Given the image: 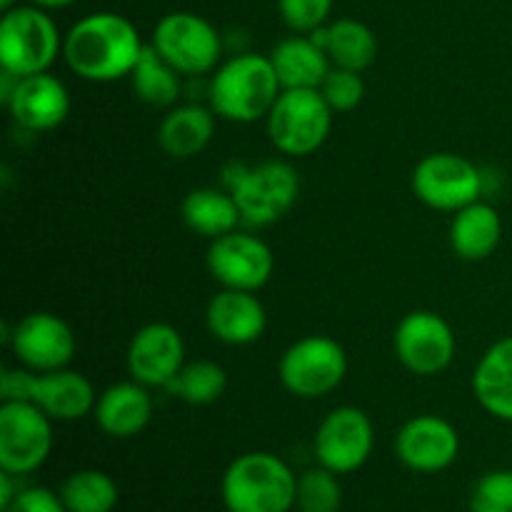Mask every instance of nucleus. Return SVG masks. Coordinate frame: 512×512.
<instances>
[{"label": "nucleus", "mask_w": 512, "mask_h": 512, "mask_svg": "<svg viewBox=\"0 0 512 512\" xmlns=\"http://www.w3.org/2000/svg\"><path fill=\"white\" fill-rule=\"evenodd\" d=\"M143 48L138 28L125 15L110 10L85 15L63 38L65 63L90 83L130 78Z\"/></svg>", "instance_id": "f257e3e1"}, {"label": "nucleus", "mask_w": 512, "mask_h": 512, "mask_svg": "<svg viewBox=\"0 0 512 512\" xmlns=\"http://www.w3.org/2000/svg\"><path fill=\"white\" fill-rule=\"evenodd\" d=\"M283 93L268 55L243 53L215 68L208 85L210 108L230 123H255L268 118Z\"/></svg>", "instance_id": "f03ea898"}, {"label": "nucleus", "mask_w": 512, "mask_h": 512, "mask_svg": "<svg viewBox=\"0 0 512 512\" xmlns=\"http://www.w3.org/2000/svg\"><path fill=\"white\" fill-rule=\"evenodd\" d=\"M228 512H290L298 500V475L273 453H245L228 465L220 483Z\"/></svg>", "instance_id": "7ed1b4c3"}, {"label": "nucleus", "mask_w": 512, "mask_h": 512, "mask_svg": "<svg viewBox=\"0 0 512 512\" xmlns=\"http://www.w3.org/2000/svg\"><path fill=\"white\" fill-rule=\"evenodd\" d=\"M223 188L230 190L243 213V223L273 225L293 208L300 195V175L285 160L260 165L230 163L223 170Z\"/></svg>", "instance_id": "20e7f679"}, {"label": "nucleus", "mask_w": 512, "mask_h": 512, "mask_svg": "<svg viewBox=\"0 0 512 512\" xmlns=\"http://www.w3.org/2000/svg\"><path fill=\"white\" fill-rule=\"evenodd\" d=\"M63 53V38L48 10L38 5H15L0 20V65L15 78L48 73Z\"/></svg>", "instance_id": "39448f33"}, {"label": "nucleus", "mask_w": 512, "mask_h": 512, "mask_svg": "<svg viewBox=\"0 0 512 512\" xmlns=\"http://www.w3.org/2000/svg\"><path fill=\"white\" fill-rule=\"evenodd\" d=\"M3 400H28L35 403L50 420L73 423V420L93 415L98 393L83 373L75 370H50L33 373L28 368L5 370L0 383Z\"/></svg>", "instance_id": "423d86ee"}, {"label": "nucleus", "mask_w": 512, "mask_h": 512, "mask_svg": "<svg viewBox=\"0 0 512 512\" xmlns=\"http://www.w3.org/2000/svg\"><path fill=\"white\" fill-rule=\"evenodd\" d=\"M265 120L275 148L293 158H303L328 140L333 128V108L320 90H283Z\"/></svg>", "instance_id": "0eeeda50"}, {"label": "nucleus", "mask_w": 512, "mask_h": 512, "mask_svg": "<svg viewBox=\"0 0 512 512\" xmlns=\"http://www.w3.org/2000/svg\"><path fill=\"white\" fill-rule=\"evenodd\" d=\"M348 373V355L338 340L328 335H308L290 345L278 365L280 383L288 393L303 400L330 395Z\"/></svg>", "instance_id": "6e6552de"}, {"label": "nucleus", "mask_w": 512, "mask_h": 512, "mask_svg": "<svg viewBox=\"0 0 512 512\" xmlns=\"http://www.w3.org/2000/svg\"><path fill=\"white\" fill-rule=\"evenodd\" d=\"M153 45L180 75L215 73L223 55V38L203 15L168 13L153 30Z\"/></svg>", "instance_id": "1a4fd4ad"}, {"label": "nucleus", "mask_w": 512, "mask_h": 512, "mask_svg": "<svg viewBox=\"0 0 512 512\" xmlns=\"http://www.w3.org/2000/svg\"><path fill=\"white\" fill-rule=\"evenodd\" d=\"M53 450V420L28 400L0 405V470L18 478L43 468Z\"/></svg>", "instance_id": "9d476101"}, {"label": "nucleus", "mask_w": 512, "mask_h": 512, "mask_svg": "<svg viewBox=\"0 0 512 512\" xmlns=\"http://www.w3.org/2000/svg\"><path fill=\"white\" fill-rule=\"evenodd\" d=\"M413 193L428 208L458 213L465 205L480 200L483 173L463 155L433 153L415 165Z\"/></svg>", "instance_id": "9b49d317"}, {"label": "nucleus", "mask_w": 512, "mask_h": 512, "mask_svg": "<svg viewBox=\"0 0 512 512\" xmlns=\"http://www.w3.org/2000/svg\"><path fill=\"white\" fill-rule=\"evenodd\" d=\"M375 430L365 410L355 405H340L330 410L315 433V458L318 465L335 475H350L363 468L373 455Z\"/></svg>", "instance_id": "f8f14e48"}, {"label": "nucleus", "mask_w": 512, "mask_h": 512, "mask_svg": "<svg viewBox=\"0 0 512 512\" xmlns=\"http://www.w3.org/2000/svg\"><path fill=\"white\" fill-rule=\"evenodd\" d=\"M393 348L403 368L415 375H440L453 363L455 333L443 315L433 310H413L400 320Z\"/></svg>", "instance_id": "ddd939ff"}, {"label": "nucleus", "mask_w": 512, "mask_h": 512, "mask_svg": "<svg viewBox=\"0 0 512 512\" xmlns=\"http://www.w3.org/2000/svg\"><path fill=\"white\" fill-rule=\"evenodd\" d=\"M5 340L18 363L33 373L68 368L78 350L70 325L53 313H28L13 325Z\"/></svg>", "instance_id": "4468645a"}, {"label": "nucleus", "mask_w": 512, "mask_h": 512, "mask_svg": "<svg viewBox=\"0 0 512 512\" xmlns=\"http://www.w3.org/2000/svg\"><path fill=\"white\" fill-rule=\"evenodd\" d=\"M273 268V250L250 233L233 230L210 243L208 270L223 288L255 293L268 283Z\"/></svg>", "instance_id": "2eb2a0df"}, {"label": "nucleus", "mask_w": 512, "mask_h": 512, "mask_svg": "<svg viewBox=\"0 0 512 512\" xmlns=\"http://www.w3.org/2000/svg\"><path fill=\"white\" fill-rule=\"evenodd\" d=\"M395 455L415 473H443L458 460L460 435L440 415H415L395 435Z\"/></svg>", "instance_id": "dca6fc26"}, {"label": "nucleus", "mask_w": 512, "mask_h": 512, "mask_svg": "<svg viewBox=\"0 0 512 512\" xmlns=\"http://www.w3.org/2000/svg\"><path fill=\"white\" fill-rule=\"evenodd\" d=\"M185 365L183 335L168 323H150L128 345L130 378L145 388H168Z\"/></svg>", "instance_id": "f3484780"}, {"label": "nucleus", "mask_w": 512, "mask_h": 512, "mask_svg": "<svg viewBox=\"0 0 512 512\" xmlns=\"http://www.w3.org/2000/svg\"><path fill=\"white\" fill-rule=\"evenodd\" d=\"M5 103L15 123L30 133L58 128L70 113L68 88L50 73L15 78L13 88L5 95Z\"/></svg>", "instance_id": "a211bd4d"}, {"label": "nucleus", "mask_w": 512, "mask_h": 512, "mask_svg": "<svg viewBox=\"0 0 512 512\" xmlns=\"http://www.w3.org/2000/svg\"><path fill=\"white\" fill-rule=\"evenodd\" d=\"M208 330L225 345H250L263 338L268 313L260 298L250 290L223 288L208 303Z\"/></svg>", "instance_id": "6ab92c4d"}, {"label": "nucleus", "mask_w": 512, "mask_h": 512, "mask_svg": "<svg viewBox=\"0 0 512 512\" xmlns=\"http://www.w3.org/2000/svg\"><path fill=\"white\" fill-rule=\"evenodd\" d=\"M93 418L110 438H135L148 428L153 418V400L148 388L138 380L110 385L98 395Z\"/></svg>", "instance_id": "aec40b11"}, {"label": "nucleus", "mask_w": 512, "mask_h": 512, "mask_svg": "<svg viewBox=\"0 0 512 512\" xmlns=\"http://www.w3.org/2000/svg\"><path fill=\"white\" fill-rule=\"evenodd\" d=\"M273 63L275 75H278L283 90L295 88H313L320 90L323 80L333 70L330 55L325 53L323 45L313 38V35H290V38L280 40L268 55Z\"/></svg>", "instance_id": "412c9836"}, {"label": "nucleus", "mask_w": 512, "mask_h": 512, "mask_svg": "<svg viewBox=\"0 0 512 512\" xmlns=\"http://www.w3.org/2000/svg\"><path fill=\"white\" fill-rule=\"evenodd\" d=\"M500 240H503V220L490 203L475 200L453 215L450 245L458 258L480 263L498 250Z\"/></svg>", "instance_id": "4be33fe9"}, {"label": "nucleus", "mask_w": 512, "mask_h": 512, "mask_svg": "<svg viewBox=\"0 0 512 512\" xmlns=\"http://www.w3.org/2000/svg\"><path fill=\"white\" fill-rule=\"evenodd\" d=\"M473 393L485 413L512 423V335L485 350L473 373Z\"/></svg>", "instance_id": "5701e85b"}, {"label": "nucleus", "mask_w": 512, "mask_h": 512, "mask_svg": "<svg viewBox=\"0 0 512 512\" xmlns=\"http://www.w3.org/2000/svg\"><path fill=\"white\" fill-rule=\"evenodd\" d=\"M215 135V110L203 105H173L158 128V143L170 158L190 160L203 153Z\"/></svg>", "instance_id": "b1692460"}, {"label": "nucleus", "mask_w": 512, "mask_h": 512, "mask_svg": "<svg viewBox=\"0 0 512 512\" xmlns=\"http://www.w3.org/2000/svg\"><path fill=\"white\" fill-rule=\"evenodd\" d=\"M310 35L323 45L335 68H348L363 73L378 58V38H375V33L368 25L355 18H340L335 23L323 25V28H318Z\"/></svg>", "instance_id": "393cba45"}, {"label": "nucleus", "mask_w": 512, "mask_h": 512, "mask_svg": "<svg viewBox=\"0 0 512 512\" xmlns=\"http://www.w3.org/2000/svg\"><path fill=\"white\" fill-rule=\"evenodd\" d=\"M185 225L193 233L203 235V238H223V235L238 230L243 223V213H240L238 203H235L233 193L225 188H195L185 195L183 200Z\"/></svg>", "instance_id": "a878e982"}, {"label": "nucleus", "mask_w": 512, "mask_h": 512, "mask_svg": "<svg viewBox=\"0 0 512 512\" xmlns=\"http://www.w3.org/2000/svg\"><path fill=\"white\" fill-rule=\"evenodd\" d=\"M180 78L183 75L153 45H145L133 73H130L135 95L153 108H173L178 103L180 88H183Z\"/></svg>", "instance_id": "bb28decb"}, {"label": "nucleus", "mask_w": 512, "mask_h": 512, "mask_svg": "<svg viewBox=\"0 0 512 512\" xmlns=\"http://www.w3.org/2000/svg\"><path fill=\"white\" fill-rule=\"evenodd\" d=\"M60 500L68 512H113L118 508L120 490L103 470H78L60 485Z\"/></svg>", "instance_id": "cd10ccee"}, {"label": "nucleus", "mask_w": 512, "mask_h": 512, "mask_svg": "<svg viewBox=\"0 0 512 512\" xmlns=\"http://www.w3.org/2000/svg\"><path fill=\"white\" fill-rule=\"evenodd\" d=\"M228 388V375L213 360H195L185 363L178 378L168 385L170 393L190 405H213L223 398Z\"/></svg>", "instance_id": "c85d7f7f"}, {"label": "nucleus", "mask_w": 512, "mask_h": 512, "mask_svg": "<svg viewBox=\"0 0 512 512\" xmlns=\"http://www.w3.org/2000/svg\"><path fill=\"white\" fill-rule=\"evenodd\" d=\"M295 508L300 512H340L343 488H340L338 475L323 465L300 475Z\"/></svg>", "instance_id": "c756f323"}, {"label": "nucleus", "mask_w": 512, "mask_h": 512, "mask_svg": "<svg viewBox=\"0 0 512 512\" xmlns=\"http://www.w3.org/2000/svg\"><path fill=\"white\" fill-rule=\"evenodd\" d=\"M320 93L328 100L333 113H350L358 108L365 98V83L363 75L358 70L348 68H335L328 73V78L320 85Z\"/></svg>", "instance_id": "7c9ffc66"}, {"label": "nucleus", "mask_w": 512, "mask_h": 512, "mask_svg": "<svg viewBox=\"0 0 512 512\" xmlns=\"http://www.w3.org/2000/svg\"><path fill=\"white\" fill-rule=\"evenodd\" d=\"M470 512H512V470H493L475 483Z\"/></svg>", "instance_id": "2f4dec72"}, {"label": "nucleus", "mask_w": 512, "mask_h": 512, "mask_svg": "<svg viewBox=\"0 0 512 512\" xmlns=\"http://www.w3.org/2000/svg\"><path fill=\"white\" fill-rule=\"evenodd\" d=\"M278 10L283 23L293 33L310 35L328 25L333 0H278Z\"/></svg>", "instance_id": "473e14b6"}, {"label": "nucleus", "mask_w": 512, "mask_h": 512, "mask_svg": "<svg viewBox=\"0 0 512 512\" xmlns=\"http://www.w3.org/2000/svg\"><path fill=\"white\" fill-rule=\"evenodd\" d=\"M3 512H68L60 493L48 488H23Z\"/></svg>", "instance_id": "72a5a7b5"}, {"label": "nucleus", "mask_w": 512, "mask_h": 512, "mask_svg": "<svg viewBox=\"0 0 512 512\" xmlns=\"http://www.w3.org/2000/svg\"><path fill=\"white\" fill-rule=\"evenodd\" d=\"M15 478H18V475L5 473V470L3 475H0V510L8 508V505L15 500V495L23 490V488H15Z\"/></svg>", "instance_id": "f704fd0d"}, {"label": "nucleus", "mask_w": 512, "mask_h": 512, "mask_svg": "<svg viewBox=\"0 0 512 512\" xmlns=\"http://www.w3.org/2000/svg\"><path fill=\"white\" fill-rule=\"evenodd\" d=\"M28 3L38 5V8L43 10H60V8H70V5L78 3V0H28Z\"/></svg>", "instance_id": "c9c22d12"}, {"label": "nucleus", "mask_w": 512, "mask_h": 512, "mask_svg": "<svg viewBox=\"0 0 512 512\" xmlns=\"http://www.w3.org/2000/svg\"><path fill=\"white\" fill-rule=\"evenodd\" d=\"M15 5H18V0H0V8H3V13H5V10L15 8Z\"/></svg>", "instance_id": "e433bc0d"}]
</instances>
